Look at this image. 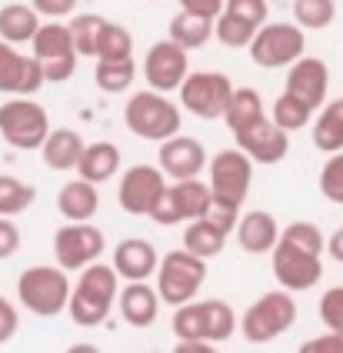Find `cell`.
I'll return each mask as SVG.
<instances>
[{
    "label": "cell",
    "instance_id": "obj_1",
    "mask_svg": "<svg viewBox=\"0 0 343 353\" xmlns=\"http://www.w3.org/2000/svg\"><path fill=\"white\" fill-rule=\"evenodd\" d=\"M121 287H123L121 274L114 270V263L94 260L90 267L81 270V280H77L74 290H70V303H67L70 320H74L77 327H83V330H94V327L107 323L110 307H114L117 296H121Z\"/></svg>",
    "mask_w": 343,
    "mask_h": 353
},
{
    "label": "cell",
    "instance_id": "obj_2",
    "mask_svg": "<svg viewBox=\"0 0 343 353\" xmlns=\"http://www.w3.org/2000/svg\"><path fill=\"white\" fill-rule=\"evenodd\" d=\"M123 123H127V130L134 137L150 140V143H163L174 134H180L183 117H180V107L174 100H167V94L147 87V90H137L134 97L127 100Z\"/></svg>",
    "mask_w": 343,
    "mask_h": 353
},
{
    "label": "cell",
    "instance_id": "obj_3",
    "mask_svg": "<svg viewBox=\"0 0 343 353\" xmlns=\"http://www.w3.org/2000/svg\"><path fill=\"white\" fill-rule=\"evenodd\" d=\"M70 290L74 283L67 280V270L61 263L57 267H27L17 280V300L23 310H30L34 316H57L67 310L70 303Z\"/></svg>",
    "mask_w": 343,
    "mask_h": 353
},
{
    "label": "cell",
    "instance_id": "obj_4",
    "mask_svg": "<svg viewBox=\"0 0 343 353\" xmlns=\"http://www.w3.org/2000/svg\"><path fill=\"white\" fill-rule=\"evenodd\" d=\"M293 323H297V303H293L290 290H270V294H263L260 300H253L247 307L240 330L247 343L263 347V343L283 336Z\"/></svg>",
    "mask_w": 343,
    "mask_h": 353
},
{
    "label": "cell",
    "instance_id": "obj_5",
    "mask_svg": "<svg viewBox=\"0 0 343 353\" xmlns=\"http://www.w3.org/2000/svg\"><path fill=\"white\" fill-rule=\"evenodd\" d=\"M203 280H207V260L197 256L194 250H170L160 256V267H157V294L163 303L170 307H180L187 300H197Z\"/></svg>",
    "mask_w": 343,
    "mask_h": 353
},
{
    "label": "cell",
    "instance_id": "obj_6",
    "mask_svg": "<svg viewBox=\"0 0 343 353\" xmlns=\"http://www.w3.org/2000/svg\"><path fill=\"white\" fill-rule=\"evenodd\" d=\"M250 60L263 67V70H280L290 67L293 60L303 57L306 50V30H303L297 20H273V23H263L257 30L253 43L247 47Z\"/></svg>",
    "mask_w": 343,
    "mask_h": 353
},
{
    "label": "cell",
    "instance_id": "obj_7",
    "mask_svg": "<svg viewBox=\"0 0 343 353\" xmlns=\"http://www.w3.org/2000/svg\"><path fill=\"white\" fill-rule=\"evenodd\" d=\"M50 130V117L37 100L14 97L0 103V137L14 150H41Z\"/></svg>",
    "mask_w": 343,
    "mask_h": 353
},
{
    "label": "cell",
    "instance_id": "obj_8",
    "mask_svg": "<svg viewBox=\"0 0 343 353\" xmlns=\"http://www.w3.org/2000/svg\"><path fill=\"white\" fill-rule=\"evenodd\" d=\"M30 54L43 63V77L47 83H63V80L74 77L77 70V47H74V37H70V27L61 23V20H47L41 23V30L30 40Z\"/></svg>",
    "mask_w": 343,
    "mask_h": 353
},
{
    "label": "cell",
    "instance_id": "obj_9",
    "mask_svg": "<svg viewBox=\"0 0 343 353\" xmlns=\"http://www.w3.org/2000/svg\"><path fill=\"white\" fill-rule=\"evenodd\" d=\"M233 80L220 70H194L180 83V107L200 120H223V110L233 97Z\"/></svg>",
    "mask_w": 343,
    "mask_h": 353
},
{
    "label": "cell",
    "instance_id": "obj_10",
    "mask_svg": "<svg viewBox=\"0 0 343 353\" xmlns=\"http://www.w3.org/2000/svg\"><path fill=\"white\" fill-rule=\"evenodd\" d=\"M214 203V190L210 183H203L197 176L190 180H177V183H167L163 196L157 200V207L150 210V220L160 223V227H177L187 220H197L210 210Z\"/></svg>",
    "mask_w": 343,
    "mask_h": 353
},
{
    "label": "cell",
    "instance_id": "obj_11",
    "mask_svg": "<svg viewBox=\"0 0 343 353\" xmlns=\"http://www.w3.org/2000/svg\"><path fill=\"white\" fill-rule=\"evenodd\" d=\"M207 174H210L207 183L214 190V200L240 210L247 194H250V183H253V160L240 147H227L207 163Z\"/></svg>",
    "mask_w": 343,
    "mask_h": 353
},
{
    "label": "cell",
    "instance_id": "obj_12",
    "mask_svg": "<svg viewBox=\"0 0 343 353\" xmlns=\"http://www.w3.org/2000/svg\"><path fill=\"white\" fill-rule=\"evenodd\" d=\"M107 250L103 230L90 220H67L54 234V256L63 270H83L94 260H101Z\"/></svg>",
    "mask_w": 343,
    "mask_h": 353
},
{
    "label": "cell",
    "instance_id": "obj_13",
    "mask_svg": "<svg viewBox=\"0 0 343 353\" xmlns=\"http://www.w3.org/2000/svg\"><path fill=\"white\" fill-rule=\"evenodd\" d=\"M323 254H310L303 247H293L287 240H277V247L270 250V263H273V276L283 290L290 294H303L310 287H317L323 280Z\"/></svg>",
    "mask_w": 343,
    "mask_h": 353
},
{
    "label": "cell",
    "instance_id": "obj_14",
    "mask_svg": "<svg viewBox=\"0 0 343 353\" xmlns=\"http://www.w3.org/2000/svg\"><path fill=\"white\" fill-rule=\"evenodd\" d=\"M141 74L147 80V87H154L160 94H174V90H180V83L190 74V50H183L180 43L170 37L157 40L143 57Z\"/></svg>",
    "mask_w": 343,
    "mask_h": 353
},
{
    "label": "cell",
    "instance_id": "obj_15",
    "mask_svg": "<svg viewBox=\"0 0 343 353\" xmlns=\"http://www.w3.org/2000/svg\"><path fill=\"white\" fill-rule=\"evenodd\" d=\"M167 183H163L160 163H137L130 170H123L121 187H117V200H121L123 214L130 216H150V210L157 207V200L163 196Z\"/></svg>",
    "mask_w": 343,
    "mask_h": 353
},
{
    "label": "cell",
    "instance_id": "obj_16",
    "mask_svg": "<svg viewBox=\"0 0 343 353\" xmlns=\"http://www.w3.org/2000/svg\"><path fill=\"white\" fill-rule=\"evenodd\" d=\"M43 83H47V77H43L41 60L34 54H21L14 43L0 37V94L34 97Z\"/></svg>",
    "mask_w": 343,
    "mask_h": 353
},
{
    "label": "cell",
    "instance_id": "obj_17",
    "mask_svg": "<svg viewBox=\"0 0 343 353\" xmlns=\"http://www.w3.org/2000/svg\"><path fill=\"white\" fill-rule=\"evenodd\" d=\"M233 140H237V147H240L253 163H267V167H270V163H280V160L290 154V134H287L273 117H260L257 123L237 130Z\"/></svg>",
    "mask_w": 343,
    "mask_h": 353
},
{
    "label": "cell",
    "instance_id": "obj_18",
    "mask_svg": "<svg viewBox=\"0 0 343 353\" xmlns=\"http://www.w3.org/2000/svg\"><path fill=\"white\" fill-rule=\"evenodd\" d=\"M207 147L197 137H187V134H174L170 140L160 143V170L174 180H190V176H200L207 170Z\"/></svg>",
    "mask_w": 343,
    "mask_h": 353
},
{
    "label": "cell",
    "instance_id": "obj_19",
    "mask_svg": "<svg viewBox=\"0 0 343 353\" xmlns=\"http://www.w3.org/2000/svg\"><path fill=\"white\" fill-rule=\"evenodd\" d=\"M283 90H290L293 97L306 100L313 110H320L323 100H326V90H330V67L320 57L303 54L300 60H293L287 67V87Z\"/></svg>",
    "mask_w": 343,
    "mask_h": 353
},
{
    "label": "cell",
    "instance_id": "obj_20",
    "mask_svg": "<svg viewBox=\"0 0 343 353\" xmlns=\"http://www.w3.org/2000/svg\"><path fill=\"white\" fill-rule=\"evenodd\" d=\"M117 307H121V316L127 327L147 330V327H154L157 316H160V294H157V287H150L147 280H127L121 287Z\"/></svg>",
    "mask_w": 343,
    "mask_h": 353
},
{
    "label": "cell",
    "instance_id": "obj_21",
    "mask_svg": "<svg viewBox=\"0 0 343 353\" xmlns=\"http://www.w3.org/2000/svg\"><path fill=\"white\" fill-rule=\"evenodd\" d=\"M114 270L121 274V280H150L157 276V267H160V254L150 240L143 236H127L114 247Z\"/></svg>",
    "mask_w": 343,
    "mask_h": 353
},
{
    "label": "cell",
    "instance_id": "obj_22",
    "mask_svg": "<svg viewBox=\"0 0 343 353\" xmlns=\"http://www.w3.org/2000/svg\"><path fill=\"white\" fill-rule=\"evenodd\" d=\"M237 243H240L243 254H270L280 240V223L277 216L267 214V210H247V214L237 220Z\"/></svg>",
    "mask_w": 343,
    "mask_h": 353
},
{
    "label": "cell",
    "instance_id": "obj_23",
    "mask_svg": "<svg viewBox=\"0 0 343 353\" xmlns=\"http://www.w3.org/2000/svg\"><path fill=\"white\" fill-rule=\"evenodd\" d=\"M83 147H87V143H83V137L77 134V130L57 127V130H50L47 140H43L41 157L50 170L67 174V170H77V163H81V157H83Z\"/></svg>",
    "mask_w": 343,
    "mask_h": 353
},
{
    "label": "cell",
    "instance_id": "obj_24",
    "mask_svg": "<svg viewBox=\"0 0 343 353\" xmlns=\"http://www.w3.org/2000/svg\"><path fill=\"white\" fill-rule=\"evenodd\" d=\"M57 210L63 220H94V214L101 210V194L94 180H70L63 183L57 194Z\"/></svg>",
    "mask_w": 343,
    "mask_h": 353
},
{
    "label": "cell",
    "instance_id": "obj_25",
    "mask_svg": "<svg viewBox=\"0 0 343 353\" xmlns=\"http://www.w3.org/2000/svg\"><path fill=\"white\" fill-rule=\"evenodd\" d=\"M77 174H81L83 180H94V183L114 180V176L121 174V147L110 143V140L87 143L81 163H77Z\"/></svg>",
    "mask_w": 343,
    "mask_h": 353
},
{
    "label": "cell",
    "instance_id": "obj_26",
    "mask_svg": "<svg viewBox=\"0 0 343 353\" xmlns=\"http://www.w3.org/2000/svg\"><path fill=\"white\" fill-rule=\"evenodd\" d=\"M41 14L34 3H7L0 7V37L7 43H30L34 34L41 30Z\"/></svg>",
    "mask_w": 343,
    "mask_h": 353
},
{
    "label": "cell",
    "instance_id": "obj_27",
    "mask_svg": "<svg viewBox=\"0 0 343 353\" xmlns=\"http://www.w3.org/2000/svg\"><path fill=\"white\" fill-rule=\"evenodd\" d=\"M227 230H220L214 220H207V216H197V220H187V230H183V247L187 250H194L197 256L203 260H210V256L223 254V247H227Z\"/></svg>",
    "mask_w": 343,
    "mask_h": 353
},
{
    "label": "cell",
    "instance_id": "obj_28",
    "mask_svg": "<svg viewBox=\"0 0 343 353\" xmlns=\"http://www.w3.org/2000/svg\"><path fill=\"white\" fill-rule=\"evenodd\" d=\"M260 117H267L260 90H257V87H237L230 103H227V110H223V123L230 127V134H237L243 127L257 123Z\"/></svg>",
    "mask_w": 343,
    "mask_h": 353
},
{
    "label": "cell",
    "instance_id": "obj_29",
    "mask_svg": "<svg viewBox=\"0 0 343 353\" xmlns=\"http://www.w3.org/2000/svg\"><path fill=\"white\" fill-rule=\"evenodd\" d=\"M214 23L217 20L190 14V10H177V17L170 20V40H177L183 50H200L214 37Z\"/></svg>",
    "mask_w": 343,
    "mask_h": 353
},
{
    "label": "cell",
    "instance_id": "obj_30",
    "mask_svg": "<svg viewBox=\"0 0 343 353\" xmlns=\"http://www.w3.org/2000/svg\"><path fill=\"white\" fill-rule=\"evenodd\" d=\"M313 147L323 154L343 150V97L330 100L320 110V117L313 120Z\"/></svg>",
    "mask_w": 343,
    "mask_h": 353
},
{
    "label": "cell",
    "instance_id": "obj_31",
    "mask_svg": "<svg viewBox=\"0 0 343 353\" xmlns=\"http://www.w3.org/2000/svg\"><path fill=\"white\" fill-rule=\"evenodd\" d=\"M177 314L170 320L174 327V336L177 340H207V330H210V307L207 300H187L180 307H174Z\"/></svg>",
    "mask_w": 343,
    "mask_h": 353
},
{
    "label": "cell",
    "instance_id": "obj_32",
    "mask_svg": "<svg viewBox=\"0 0 343 353\" xmlns=\"http://www.w3.org/2000/svg\"><path fill=\"white\" fill-rule=\"evenodd\" d=\"M94 80L103 94H127L137 80V63L130 60H97V70H94Z\"/></svg>",
    "mask_w": 343,
    "mask_h": 353
},
{
    "label": "cell",
    "instance_id": "obj_33",
    "mask_svg": "<svg viewBox=\"0 0 343 353\" xmlns=\"http://www.w3.org/2000/svg\"><path fill=\"white\" fill-rule=\"evenodd\" d=\"M313 107L306 103V100H300V97H293L290 90H283L280 97L273 100V107H270V117L280 123L287 134H293V130H303L310 120H313Z\"/></svg>",
    "mask_w": 343,
    "mask_h": 353
},
{
    "label": "cell",
    "instance_id": "obj_34",
    "mask_svg": "<svg viewBox=\"0 0 343 353\" xmlns=\"http://www.w3.org/2000/svg\"><path fill=\"white\" fill-rule=\"evenodd\" d=\"M134 57V34L123 27L107 20L97 37V60H130Z\"/></svg>",
    "mask_w": 343,
    "mask_h": 353
},
{
    "label": "cell",
    "instance_id": "obj_35",
    "mask_svg": "<svg viewBox=\"0 0 343 353\" xmlns=\"http://www.w3.org/2000/svg\"><path fill=\"white\" fill-rule=\"evenodd\" d=\"M37 200V190L30 183L17 180L14 174H0V216H17Z\"/></svg>",
    "mask_w": 343,
    "mask_h": 353
},
{
    "label": "cell",
    "instance_id": "obj_36",
    "mask_svg": "<svg viewBox=\"0 0 343 353\" xmlns=\"http://www.w3.org/2000/svg\"><path fill=\"white\" fill-rule=\"evenodd\" d=\"M103 23L107 17L101 14H74L70 17V37H74V47H77V54L81 57H97V37H101Z\"/></svg>",
    "mask_w": 343,
    "mask_h": 353
},
{
    "label": "cell",
    "instance_id": "obj_37",
    "mask_svg": "<svg viewBox=\"0 0 343 353\" xmlns=\"http://www.w3.org/2000/svg\"><path fill=\"white\" fill-rule=\"evenodd\" d=\"M257 30H260V27H253V23H247V20L233 17V14H227V10H223L220 17H217V23H214L217 40H220L223 47H230V50H243V47H250L253 37H257Z\"/></svg>",
    "mask_w": 343,
    "mask_h": 353
},
{
    "label": "cell",
    "instance_id": "obj_38",
    "mask_svg": "<svg viewBox=\"0 0 343 353\" xmlns=\"http://www.w3.org/2000/svg\"><path fill=\"white\" fill-rule=\"evenodd\" d=\"M337 17L333 0H293V20L303 30H326Z\"/></svg>",
    "mask_w": 343,
    "mask_h": 353
},
{
    "label": "cell",
    "instance_id": "obj_39",
    "mask_svg": "<svg viewBox=\"0 0 343 353\" xmlns=\"http://www.w3.org/2000/svg\"><path fill=\"white\" fill-rule=\"evenodd\" d=\"M207 307H210V330H207V340H210V343L230 340V336L237 334V327H240L233 307H230L227 300H207Z\"/></svg>",
    "mask_w": 343,
    "mask_h": 353
},
{
    "label": "cell",
    "instance_id": "obj_40",
    "mask_svg": "<svg viewBox=\"0 0 343 353\" xmlns=\"http://www.w3.org/2000/svg\"><path fill=\"white\" fill-rule=\"evenodd\" d=\"M280 240L293 243V247H303V250H310V254H323V247H326L323 230L317 223H310V220H293L290 227H283Z\"/></svg>",
    "mask_w": 343,
    "mask_h": 353
},
{
    "label": "cell",
    "instance_id": "obj_41",
    "mask_svg": "<svg viewBox=\"0 0 343 353\" xmlns=\"http://www.w3.org/2000/svg\"><path fill=\"white\" fill-rule=\"evenodd\" d=\"M320 194L330 203H340L343 207V150L330 154V160L323 163L320 170Z\"/></svg>",
    "mask_w": 343,
    "mask_h": 353
},
{
    "label": "cell",
    "instance_id": "obj_42",
    "mask_svg": "<svg viewBox=\"0 0 343 353\" xmlns=\"http://www.w3.org/2000/svg\"><path fill=\"white\" fill-rule=\"evenodd\" d=\"M320 320L326 323V330L343 336V287H330L320 296Z\"/></svg>",
    "mask_w": 343,
    "mask_h": 353
},
{
    "label": "cell",
    "instance_id": "obj_43",
    "mask_svg": "<svg viewBox=\"0 0 343 353\" xmlns=\"http://www.w3.org/2000/svg\"><path fill=\"white\" fill-rule=\"evenodd\" d=\"M223 10L227 14H233V17L247 20V23H253V27H263L267 23V0H227L223 3Z\"/></svg>",
    "mask_w": 343,
    "mask_h": 353
},
{
    "label": "cell",
    "instance_id": "obj_44",
    "mask_svg": "<svg viewBox=\"0 0 343 353\" xmlns=\"http://www.w3.org/2000/svg\"><path fill=\"white\" fill-rule=\"evenodd\" d=\"M21 250V227L14 223V216H0V260L14 256Z\"/></svg>",
    "mask_w": 343,
    "mask_h": 353
},
{
    "label": "cell",
    "instance_id": "obj_45",
    "mask_svg": "<svg viewBox=\"0 0 343 353\" xmlns=\"http://www.w3.org/2000/svg\"><path fill=\"white\" fill-rule=\"evenodd\" d=\"M34 3V10L47 20H63V17H74V10H77V3L81 0H30Z\"/></svg>",
    "mask_w": 343,
    "mask_h": 353
},
{
    "label": "cell",
    "instance_id": "obj_46",
    "mask_svg": "<svg viewBox=\"0 0 343 353\" xmlns=\"http://www.w3.org/2000/svg\"><path fill=\"white\" fill-rule=\"evenodd\" d=\"M17 327H21V314H17V307H14L7 296H0V347H3L7 340H14Z\"/></svg>",
    "mask_w": 343,
    "mask_h": 353
},
{
    "label": "cell",
    "instance_id": "obj_47",
    "mask_svg": "<svg viewBox=\"0 0 343 353\" xmlns=\"http://www.w3.org/2000/svg\"><path fill=\"white\" fill-rule=\"evenodd\" d=\"M300 353H343V336L330 330V334L317 336V340L300 343Z\"/></svg>",
    "mask_w": 343,
    "mask_h": 353
},
{
    "label": "cell",
    "instance_id": "obj_48",
    "mask_svg": "<svg viewBox=\"0 0 343 353\" xmlns=\"http://www.w3.org/2000/svg\"><path fill=\"white\" fill-rule=\"evenodd\" d=\"M177 3H180V10H190V14L217 20L223 14V3H227V0H177Z\"/></svg>",
    "mask_w": 343,
    "mask_h": 353
},
{
    "label": "cell",
    "instance_id": "obj_49",
    "mask_svg": "<svg viewBox=\"0 0 343 353\" xmlns=\"http://www.w3.org/2000/svg\"><path fill=\"white\" fill-rule=\"evenodd\" d=\"M177 353H217V343H210V340H180Z\"/></svg>",
    "mask_w": 343,
    "mask_h": 353
},
{
    "label": "cell",
    "instance_id": "obj_50",
    "mask_svg": "<svg viewBox=\"0 0 343 353\" xmlns=\"http://www.w3.org/2000/svg\"><path fill=\"white\" fill-rule=\"evenodd\" d=\"M326 254L333 256L337 263H343V227L337 234H330V240H326Z\"/></svg>",
    "mask_w": 343,
    "mask_h": 353
}]
</instances>
